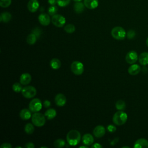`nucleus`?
Segmentation results:
<instances>
[{
	"instance_id": "nucleus-33",
	"label": "nucleus",
	"mask_w": 148,
	"mask_h": 148,
	"mask_svg": "<svg viewBox=\"0 0 148 148\" xmlns=\"http://www.w3.org/2000/svg\"><path fill=\"white\" fill-rule=\"evenodd\" d=\"M71 2V0H57V4L60 7L67 6Z\"/></svg>"
},
{
	"instance_id": "nucleus-8",
	"label": "nucleus",
	"mask_w": 148,
	"mask_h": 148,
	"mask_svg": "<svg viewBox=\"0 0 148 148\" xmlns=\"http://www.w3.org/2000/svg\"><path fill=\"white\" fill-rule=\"evenodd\" d=\"M29 109L34 113L38 112L42 107L41 101L38 98L32 99L29 103Z\"/></svg>"
},
{
	"instance_id": "nucleus-41",
	"label": "nucleus",
	"mask_w": 148,
	"mask_h": 148,
	"mask_svg": "<svg viewBox=\"0 0 148 148\" xmlns=\"http://www.w3.org/2000/svg\"><path fill=\"white\" fill-rule=\"evenodd\" d=\"M48 2L50 5H56L57 3V0H48Z\"/></svg>"
},
{
	"instance_id": "nucleus-22",
	"label": "nucleus",
	"mask_w": 148,
	"mask_h": 148,
	"mask_svg": "<svg viewBox=\"0 0 148 148\" xmlns=\"http://www.w3.org/2000/svg\"><path fill=\"white\" fill-rule=\"evenodd\" d=\"M12 18V15L9 12H4L1 14L0 21L1 22L7 23L10 21Z\"/></svg>"
},
{
	"instance_id": "nucleus-11",
	"label": "nucleus",
	"mask_w": 148,
	"mask_h": 148,
	"mask_svg": "<svg viewBox=\"0 0 148 148\" xmlns=\"http://www.w3.org/2000/svg\"><path fill=\"white\" fill-rule=\"evenodd\" d=\"M106 130L105 128L101 125L96 126L93 130V134L96 138H101L105 134Z\"/></svg>"
},
{
	"instance_id": "nucleus-6",
	"label": "nucleus",
	"mask_w": 148,
	"mask_h": 148,
	"mask_svg": "<svg viewBox=\"0 0 148 148\" xmlns=\"http://www.w3.org/2000/svg\"><path fill=\"white\" fill-rule=\"evenodd\" d=\"M71 69L75 75H81L84 72V66L81 62L75 61L71 64Z\"/></svg>"
},
{
	"instance_id": "nucleus-29",
	"label": "nucleus",
	"mask_w": 148,
	"mask_h": 148,
	"mask_svg": "<svg viewBox=\"0 0 148 148\" xmlns=\"http://www.w3.org/2000/svg\"><path fill=\"white\" fill-rule=\"evenodd\" d=\"M22 84L18 82H16L12 85V90L15 92H21L23 90V86Z\"/></svg>"
},
{
	"instance_id": "nucleus-18",
	"label": "nucleus",
	"mask_w": 148,
	"mask_h": 148,
	"mask_svg": "<svg viewBox=\"0 0 148 148\" xmlns=\"http://www.w3.org/2000/svg\"><path fill=\"white\" fill-rule=\"evenodd\" d=\"M98 0H84L86 8L90 9H94L98 6Z\"/></svg>"
},
{
	"instance_id": "nucleus-45",
	"label": "nucleus",
	"mask_w": 148,
	"mask_h": 148,
	"mask_svg": "<svg viewBox=\"0 0 148 148\" xmlns=\"http://www.w3.org/2000/svg\"><path fill=\"white\" fill-rule=\"evenodd\" d=\"M75 2H81L82 0H73Z\"/></svg>"
},
{
	"instance_id": "nucleus-36",
	"label": "nucleus",
	"mask_w": 148,
	"mask_h": 148,
	"mask_svg": "<svg viewBox=\"0 0 148 148\" xmlns=\"http://www.w3.org/2000/svg\"><path fill=\"white\" fill-rule=\"evenodd\" d=\"M32 33L34 34L37 36V38H38L40 35V34H41V31H40V29L39 28H35V29H34L32 30Z\"/></svg>"
},
{
	"instance_id": "nucleus-27",
	"label": "nucleus",
	"mask_w": 148,
	"mask_h": 148,
	"mask_svg": "<svg viewBox=\"0 0 148 148\" xmlns=\"http://www.w3.org/2000/svg\"><path fill=\"white\" fill-rule=\"evenodd\" d=\"M116 108L119 110H124L125 109L126 104L123 100H118L116 103Z\"/></svg>"
},
{
	"instance_id": "nucleus-43",
	"label": "nucleus",
	"mask_w": 148,
	"mask_h": 148,
	"mask_svg": "<svg viewBox=\"0 0 148 148\" xmlns=\"http://www.w3.org/2000/svg\"><path fill=\"white\" fill-rule=\"evenodd\" d=\"M80 148H87V146H80L79 147Z\"/></svg>"
},
{
	"instance_id": "nucleus-44",
	"label": "nucleus",
	"mask_w": 148,
	"mask_h": 148,
	"mask_svg": "<svg viewBox=\"0 0 148 148\" xmlns=\"http://www.w3.org/2000/svg\"><path fill=\"white\" fill-rule=\"evenodd\" d=\"M146 45H147V46L148 47V38H147V39H146Z\"/></svg>"
},
{
	"instance_id": "nucleus-23",
	"label": "nucleus",
	"mask_w": 148,
	"mask_h": 148,
	"mask_svg": "<svg viewBox=\"0 0 148 148\" xmlns=\"http://www.w3.org/2000/svg\"><path fill=\"white\" fill-rule=\"evenodd\" d=\"M45 117L48 119V120H51L54 119L56 115H57V112L56 110L54 109L53 108H50L47 109L45 113Z\"/></svg>"
},
{
	"instance_id": "nucleus-26",
	"label": "nucleus",
	"mask_w": 148,
	"mask_h": 148,
	"mask_svg": "<svg viewBox=\"0 0 148 148\" xmlns=\"http://www.w3.org/2000/svg\"><path fill=\"white\" fill-rule=\"evenodd\" d=\"M35 130V128L33 124L31 123H27L24 127V131L25 133H27L28 135L32 134Z\"/></svg>"
},
{
	"instance_id": "nucleus-31",
	"label": "nucleus",
	"mask_w": 148,
	"mask_h": 148,
	"mask_svg": "<svg viewBox=\"0 0 148 148\" xmlns=\"http://www.w3.org/2000/svg\"><path fill=\"white\" fill-rule=\"evenodd\" d=\"M58 12V8L56 5H51L48 9V13L50 16H54Z\"/></svg>"
},
{
	"instance_id": "nucleus-25",
	"label": "nucleus",
	"mask_w": 148,
	"mask_h": 148,
	"mask_svg": "<svg viewBox=\"0 0 148 148\" xmlns=\"http://www.w3.org/2000/svg\"><path fill=\"white\" fill-rule=\"evenodd\" d=\"M37 36L33 33H31L29 35H28V36L27 37V39H26V41H27V43L29 45H34L36 43V40H37Z\"/></svg>"
},
{
	"instance_id": "nucleus-21",
	"label": "nucleus",
	"mask_w": 148,
	"mask_h": 148,
	"mask_svg": "<svg viewBox=\"0 0 148 148\" xmlns=\"http://www.w3.org/2000/svg\"><path fill=\"white\" fill-rule=\"evenodd\" d=\"M85 5L84 4V2H76L73 5V9L76 13H80L83 12L85 8Z\"/></svg>"
},
{
	"instance_id": "nucleus-39",
	"label": "nucleus",
	"mask_w": 148,
	"mask_h": 148,
	"mask_svg": "<svg viewBox=\"0 0 148 148\" xmlns=\"http://www.w3.org/2000/svg\"><path fill=\"white\" fill-rule=\"evenodd\" d=\"M25 147L26 148H34L35 145L32 142H28L25 145Z\"/></svg>"
},
{
	"instance_id": "nucleus-7",
	"label": "nucleus",
	"mask_w": 148,
	"mask_h": 148,
	"mask_svg": "<svg viewBox=\"0 0 148 148\" xmlns=\"http://www.w3.org/2000/svg\"><path fill=\"white\" fill-rule=\"evenodd\" d=\"M51 23L57 27H62L65 24V18L61 14H56L51 17Z\"/></svg>"
},
{
	"instance_id": "nucleus-3",
	"label": "nucleus",
	"mask_w": 148,
	"mask_h": 148,
	"mask_svg": "<svg viewBox=\"0 0 148 148\" xmlns=\"http://www.w3.org/2000/svg\"><path fill=\"white\" fill-rule=\"evenodd\" d=\"M31 121L32 124L36 127H42L46 123V117L41 113L35 112L31 117Z\"/></svg>"
},
{
	"instance_id": "nucleus-17",
	"label": "nucleus",
	"mask_w": 148,
	"mask_h": 148,
	"mask_svg": "<svg viewBox=\"0 0 148 148\" xmlns=\"http://www.w3.org/2000/svg\"><path fill=\"white\" fill-rule=\"evenodd\" d=\"M31 112H32L29 109H21L19 113L20 117L23 120H28L32 117Z\"/></svg>"
},
{
	"instance_id": "nucleus-24",
	"label": "nucleus",
	"mask_w": 148,
	"mask_h": 148,
	"mask_svg": "<svg viewBox=\"0 0 148 148\" xmlns=\"http://www.w3.org/2000/svg\"><path fill=\"white\" fill-rule=\"evenodd\" d=\"M50 66L51 67L52 69H59L61 66V62L60 61V60L58 58H53L50 62Z\"/></svg>"
},
{
	"instance_id": "nucleus-30",
	"label": "nucleus",
	"mask_w": 148,
	"mask_h": 148,
	"mask_svg": "<svg viewBox=\"0 0 148 148\" xmlns=\"http://www.w3.org/2000/svg\"><path fill=\"white\" fill-rule=\"evenodd\" d=\"M64 31L68 34H72L75 31V27L73 24H68L64 27Z\"/></svg>"
},
{
	"instance_id": "nucleus-14",
	"label": "nucleus",
	"mask_w": 148,
	"mask_h": 148,
	"mask_svg": "<svg viewBox=\"0 0 148 148\" xmlns=\"http://www.w3.org/2000/svg\"><path fill=\"white\" fill-rule=\"evenodd\" d=\"M134 148H148V140L145 138L136 140L134 145Z\"/></svg>"
},
{
	"instance_id": "nucleus-1",
	"label": "nucleus",
	"mask_w": 148,
	"mask_h": 148,
	"mask_svg": "<svg viewBox=\"0 0 148 148\" xmlns=\"http://www.w3.org/2000/svg\"><path fill=\"white\" fill-rule=\"evenodd\" d=\"M80 133L76 130L69 131L66 135V141L71 146H76L80 141Z\"/></svg>"
},
{
	"instance_id": "nucleus-4",
	"label": "nucleus",
	"mask_w": 148,
	"mask_h": 148,
	"mask_svg": "<svg viewBox=\"0 0 148 148\" xmlns=\"http://www.w3.org/2000/svg\"><path fill=\"white\" fill-rule=\"evenodd\" d=\"M126 32L121 27H115L111 31L112 37L117 40H123L126 36Z\"/></svg>"
},
{
	"instance_id": "nucleus-40",
	"label": "nucleus",
	"mask_w": 148,
	"mask_h": 148,
	"mask_svg": "<svg viewBox=\"0 0 148 148\" xmlns=\"http://www.w3.org/2000/svg\"><path fill=\"white\" fill-rule=\"evenodd\" d=\"M101 147H102V146L100 145L99 143H95L91 146V148H101Z\"/></svg>"
},
{
	"instance_id": "nucleus-46",
	"label": "nucleus",
	"mask_w": 148,
	"mask_h": 148,
	"mask_svg": "<svg viewBox=\"0 0 148 148\" xmlns=\"http://www.w3.org/2000/svg\"><path fill=\"white\" fill-rule=\"evenodd\" d=\"M124 147H127V148H130V147H128V146H123V147H122V148H124Z\"/></svg>"
},
{
	"instance_id": "nucleus-2",
	"label": "nucleus",
	"mask_w": 148,
	"mask_h": 148,
	"mask_svg": "<svg viewBox=\"0 0 148 148\" xmlns=\"http://www.w3.org/2000/svg\"><path fill=\"white\" fill-rule=\"evenodd\" d=\"M127 114L123 110L116 112L113 116V122L117 125H122L127 120Z\"/></svg>"
},
{
	"instance_id": "nucleus-20",
	"label": "nucleus",
	"mask_w": 148,
	"mask_h": 148,
	"mask_svg": "<svg viewBox=\"0 0 148 148\" xmlns=\"http://www.w3.org/2000/svg\"><path fill=\"white\" fill-rule=\"evenodd\" d=\"M139 62L141 65H146L148 64V53L143 52L142 53L138 58Z\"/></svg>"
},
{
	"instance_id": "nucleus-38",
	"label": "nucleus",
	"mask_w": 148,
	"mask_h": 148,
	"mask_svg": "<svg viewBox=\"0 0 148 148\" xmlns=\"http://www.w3.org/2000/svg\"><path fill=\"white\" fill-rule=\"evenodd\" d=\"M43 106H45V108H49V107L50 106V105H51V102H50V101L46 99V100H45V101H43Z\"/></svg>"
},
{
	"instance_id": "nucleus-16",
	"label": "nucleus",
	"mask_w": 148,
	"mask_h": 148,
	"mask_svg": "<svg viewBox=\"0 0 148 148\" xmlns=\"http://www.w3.org/2000/svg\"><path fill=\"white\" fill-rule=\"evenodd\" d=\"M141 70L140 66L135 64H132L128 69V72L131 75H138Z\"/></svg>"
},
{
	"instance_id": "nucleus-12",
	"label": "nucleus",
	"mask_w": 148,
	"mask_h": 148,
	"mask_svg": "<svg viewBox=\"0 0 148 148\" xmlns=\"http://www.w3.org/2000/svg\"><path fill=\"white\" fill-rule=\"evenodd\" d=\"M54 101L56 104L60 107H62L64 106L66 102V99L65 96L61 93H59L57 94L54 98Z\"/></svg>"
},
{
	"instance_id": "nucleus-5",
	"label": "nucleus",
	"mask_w": 148,
	"mask_h": 148,
	"mask_svg": "<svg viewBox=\"0 0 148 148\" xmlns=\"http://www.w3.org/2000/svg\"><path fill=\"white\" fill-rule=\"evenodd\" d=\"M37 91L35 87L32 86H25L23 88L21 94L24 97L27 99L32 98L34 97L36 94Z\"/></svg>"
},
{
	"instance_id": "nucleus-10",
	"label": "nucleus",
	"mask_w": 148,
	"mask_h": 148,
	"mask_svg": "<svg viewBox=\"0 0 148 148\" xmlns=\"http://www.w3.org/2000/svg\"><path fill=\"white\" fill-rule=\"evenodd\" d=\"M38 20L40 24L43 26H47L50 24L51 21L50 15L46 13H41L38 16Z\"/></svg>"
},
{
	"instance_id": "nucleus-28",
	"label": "nucleus",
	"mask_w": 148,
	"mask_h": 148,
	"mask_svg": "<svg viewBox=\"0 0 148 148\" xmlns=\"http://www.w3.org/2000/svg\"><path fill=\"white\" fill-rule=\"evenodd\" d=\"M54 146L57 148L63 147L65 145V142L62 139H58L54 142Z\"/></svg>"
},
{
	"instance_id": "nucleus-32",
	"label": "nucleus",
	"mask_w": 148,
	"mask_h": 148,
	"mask_svg": "<svg viewBox=\"0 0 148 148\" xmlns=\"http://www.w3.org/2000/svg\"><path fill=\"white\" fill-rule=\"evenodd\" d=\"M12 0H1L0 1V6L2 8H8L11 4Z\"/></svg>"
},
{
	"instance_id": "nucleus-19",
	"label": "nucleus",
	"mask_w": 148,
	"mask_h": 148,
	"mask_svg": "<svg viewBox=\"0 0 148 148\" xmlns=\"http://www.w3.org/2000/svg\"><path fill=\"white\" fill-rule=\"evenodd\" d=\"M82 142L86 146H90L94 142V138L90 134H85L82 137Z\"/></svg>"
},
{
	"instance_id": "nucleus-42",
	"label": "nucleus",
	"mask_w": 148,
	"mask_h": 148,
	"mask_svg": "<svg viewBox=\"0 0 148 148\" xmlns=\"http://www.w3.org/2000/svg\"><path fill=\"white\" fill-rule=\"evenodd\" d=\"M118 140H119V138H114V139L110 142V145H114L115 144H116V143L118 142Z\"/></svg>"
},
{
	"instance_id": "nucleus-35",
	"label": "nucleus",
	"mask_w": 148,
	"mask_h": 148,
	"mask_svg": "<svg viewBox=\"0 0 148 148\" xmlns=\"http://www.w3.org/2000/svg\"><path fill=\"white\" fill-rule=\"evenodd\" d=\"M107 130L109 132H114L116 131V127L115 125L112 124H109L107 126Z\"/></svg>"
},
{
	"instance_id": "nucleus-15",
	"label": "nucleus",
	"mask_w": 148,
	"mask_h": 148,
	"mask_svg": "<svg viewBox=\"0 0 148 148\" xmlns=\"http://www.w3.org/2000/svg\"><path fill=\"white\" fill-rule=\"evenodd\" d=\"M32 79L31 75L29 73H24L21 74L20 77V82L23 85H27L28 84Z\"/></svg>"
},
{
	"instance_id": "nucleus-9",
	"label": "nucleus",
	"mask_w": 148,
	"mask_h": 148,
	"mask_svg": "<svg viewBox=\"0 0 148 148\" xmlns=\"http://www.w3.org/2000/svg\"><path fill=\"white\" fill-rule=\"evenodd\" d=\"M138 59L137 53L134 50L130 51L127 53L125 56V61L128 64H135Z\"/></svg>"
},
{
	"instance_id": "nucleus-13",
	"label": "nucleus",
	"mask_w": 148,
	"mask_h": 148,
	"mask_svg": "<svg viewBox=\"0 0 148 148\" xmlns=\"http://www.w3.org/2000/svg\"><path fill=\"white\" fill-rule=\"evenodd\" d=\"M39 7V3L38 0H29L27 4V8L30 12L35 13Z\"/></svg>"
},
{
	"instance_id": "nucleus-34",
	"label": "nucleus",
	"mask_w": 148,
	"mask_h": 148,
	"mask_svg": "<svg viewBox=\"0 0 148 148\" xmlns=\"http://www.w3.org/2000/svg\"><path fill=\"white\" fill-rule=\"evenodd\" d=\"M136 35V33H135V31L134 30H132V29H130L129 30L127 34H126V36L127 37L128 39H133Z\"/></svg>"
},
{
	"instance_id": "nucleus-37",
	"label": "nucleus",
	"mask_w": 148,
	"mask_h": 148,
	"mask_svg": "<svg viewBox=\"0 0 148 148\" xmlns=\"http://www.w3.org/2000/svg\"><path fill=\"white\" fill-rule=\"evenodd\" d=\"M12 146L9 143H3L1 146L0 148H12Z\"/></svg>"
}]
</instances>
